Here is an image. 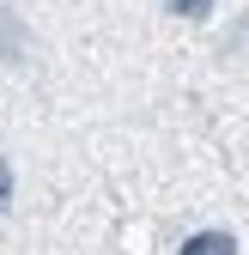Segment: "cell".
Returning a JSON list of instances; mask_svg holds the SVG:
<instances>
[{"label": "cell", "instance_id": "6da1fadb", "mask_svg": "<svg viewBox=\"0 0 249 255\" xmlns=\"http://www.w3.org/2000/svg\"><path fill=\"white\" fill-rule=\"evenodd\" d=\"M0 67H30V30L6 0H0Z\"/></svg>", "mask_w": 249, "mask_h": 255}, {"label": "cell", "instance_id": "7a4b0ae2", "mask_svg": "<svg viewBox=\"0 0 249 255\" xmlns=\"http://www.w3.org/2000/svg\"><path fill=\"white\" fill-rule=\"evenodd\" d=\"M176 255H237V237L213 225V231H195V237H182V249H176Z\"/></svg>", "mask_w": 249, "mask_h": 255}, {"label": "cell", "instance_id": "3957f363", "mask_svg": "<svg viewBox=\"0 0 249 255\" xmlns=\"http://www.w3.org/2000/svg\"><path fill=\"white\" fill-rule=\"evenodd\" d=\"M158 6H164L170 18H182V24H207V18H213V0H158Z\"/></svg>", "mask_w": 249, "mask_h": 255}, {"label": "cell", "instance_id": "277c9868", "mask_svg": "<svg viewBox=\"0 0 249 255\" xmlns=\"http://www.w3.org/2000/svg\"><path fill=\"white\" fill-rule=\"evenodd\" d=\"M12 213V158L0 152V219Z\"/></svg>", "mask_w": 249, "mask_h": 255}]
</instances>
